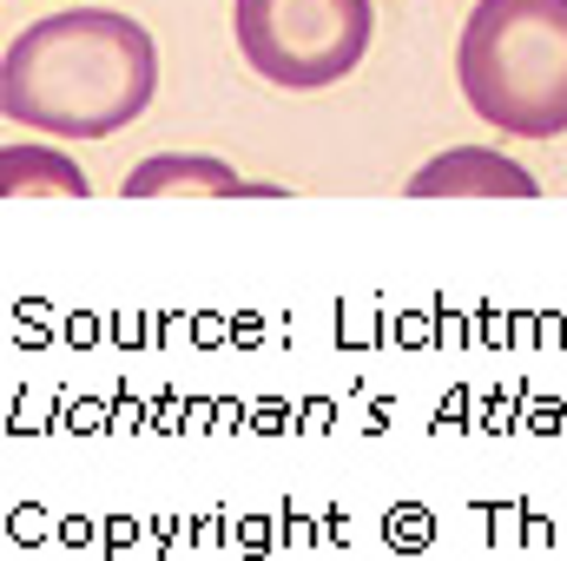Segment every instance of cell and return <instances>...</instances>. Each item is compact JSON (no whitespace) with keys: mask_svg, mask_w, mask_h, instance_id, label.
<instances>
[{"mask_svg":"<svg viewBox=\"0 0 567 561\" xmlns=\"http://www.w3.org/2000/svg\"><path fill=\"white\" fill-rule=\"evenodd\" d=\"M158 93V47L120 7H66L0 53V113L47 140H113Z\"/></svg>","mask_w":567,"mask_h":561,"instance_id":"obj_1","label":"cell"},{"mask_svg":"<svg viewBox=\"0 0 567 561\" xmlns=\"http://www.w3.org/2000/svg\"><path fill=\"white\" fill-rule=\"evenodd\" d=\"M468 113L508 140L567 133V0H475L455 40Z\"/></svg>","mask_w":567,"mask_h":561,"instance_id":"obj_2","label":"cell"},{"mask_svg":"<svg viewBox=\"0 0 567 561\" xmlns=\"http://www.w3.org/2000/svg\"><path fill=\"white\" fill-rule=\"evenodd\" d=\"M231 27L258 80L284 93H317L363 67L377 7L370 0H231Z\"/></svg>","mask_w":567,"mask_h":561,"instance_id":"obj_3","label":"cell"},{"mask_svg":"<svg viewBox=\"0 0 567 561\" xmlns=\"http://www.w3.org/2000/svg\"><path fill=\"white\" fill-rule=\"evenodd\" d=\"M403 198H542V178L488 145H449L403 178Z\"/></svg>","mask_w":567,"mask_h":561,"instance_id":"obj_4","label":"cell"},{"mask_svg":"<svg viewBox=\"0 0 567 561\" xmlns=\"http://www.w3.org/2000/svg\"><path fill=\"white\" fill-rule=\"evenodd\" d=\"M120 192L126 198H284V185L238 178L212 152H152L120 178Z\"/></svg>","mask_w":567,"mask_h":561,"instance_id":"obj_5","label":"cell"},{"mask_svg":"<svg viewBox=\"0 0 567 561\" xmlns=\"http://www.w3.org/2000/svg\"><path fill=\"white\" fill-rule=\"evenodd\" d=\"M0 192L7 198H86L93 192V178L60 152L53 140H13L0 152Z\"/></svg>","mask_w":567,"mask_h":561,"instance_id":"obj_6","label":"cell"}]
</instances>
